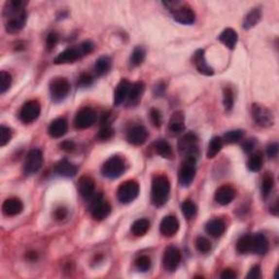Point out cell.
<instances>
[{"mask_svg":"<svg viewBox=\"0 0 279 279\" xmlns=\"http://www.w3.org/2000/svg\"><path fill=\"white\" fill-rule=\"evenodd\" d=\"M152 266V261L151 258L147 255H141L136 260V267L139 272L145 273Z\"/></svg>","mask_w":279,"mask_h":279,"instance_id":"cell-42","label":"cell"},{"mask_svg":"<svg viewBox=\"0 0 279 279\" xmlns=\"http://www.w3.org/2000/svg\"><path fill=\"white\" fill-rule=\"evenodd\" d=\"M261 277H262V271H261L259 265H255V266L252 267L246 276L247 279H260Z\"/></svg>","mask_w":279,"mask_h":279,"instance_id":"cell-51","label":"cell"},{"mask_svg":"<svg viewBox=\"0 0 279 279\" xmlns=\"http://www.w3.org/2000/svg\"><path fill=\"white\" fill-rule=\"evenodd\" d=\"M23 210V203L17 197H10L3 202L2 211L6 216H17L22 213Z\"/></svg>","mask_w":279,"mask_h":279,"instance_id":"cell-24","label":"cell"},{"mask_svg":"<svg viewBox=\"0 0 279 279\" xmlns=\"http://www.w3.org/2000/svg\"><path fill=\"white\" fill-rule=\"evenodd\" d=\"M58 40H59V36L56 32H52L47 35L46 38V48L48 52H52L53 48L57 46Z\"/></svg>","mask_w":279,"mask_h":279,"instance_id":"cell-48","label":"cell"},{"mask_svg":"<svg viewBox=\"0 0 279 279\" xmlns=\"http://www.w3.org/2000/svg\"><path fill=\"white\" fill-rule=\"evenodd\" d=\"M193 64H194L196 70L200 72L201 74L210 76L214 74V69L208 64L205 59V52L204 49H197L193 56Z\"/></svg>","mask_w":279,"mask_h":279,"instance_id":"cell-19","label":"cell"},{"mask_svg":"<svg viewBox=\"0 0 279 279\" xmlns=\"http://www.w3.org/2000/svg\"><path fill=\"white\" fill-rule=\"evenodd\" d=\"M195 246L197 251L203 254H206L211 250V242L205 237H197L195 240Z\"/></svg>","mask_w":279,"mask_h":279,"instance_id":"cell-44","label":"cell"},{"mask_svg":"<svg viewBox=\"0 0 279 279\" xmlns=\"http://www.w3.org/2000/svg\"><path fill=\"white\" fill-rule=\"evenodd\" d=\"M70 83L65 78H55L49 83V93L53 103H61L68 97L70 93Z\"/></svg>","mask_w":279,"mask_h":279,"instance_id":"cell-7","label":"cell"},{"mask_svg":"<svg viewBox=\"0 0 279 279\" xmlns=\"http://www.w3.org/2000/svg\"><path fill=\"white\" fill-rule=\"evenodd\" d=\"M205 230L208 235L213 238L222 237L226 231V223L220 218H215L208 222L205 226Z\"/></svg>","mask_w":279,"mask_h":279,"instance_id":"cell-26","label":"cell"},{"mask_svg":"<svg viewBox=\"0 0 279 279\" xmlns=\"http://www.w3.org/2000/svg\"><path fill=\"white\" fill-rule=\"evenodd\" d=\"M236 196V190L230 186L219 187L215 192V201L220 205L230 204Z\"/></svg>","mask_w":279,"mask_h":279,"instance_id":"cell-22","label":"cell"},{"mask_svg":"<svg viewBox=\"0 0 279 279\" xmlns=\"http://www.w3.org/2000/svg\"><path fill=\"white\" fill-rule=\"evenodd\" d=\"M26 258L31 261H35L37 259V253H36V252H29V253L26 254Z\"/></svg>","mask_w":279,"mask_h":279,"instance_id":"cell-57","label":"cell"},{"mask_svg":"<svg viewBox=\"0 0 279 279\" xmlns=\"http://www.w3.org/2000/svg\"><path fill=\"white\" fill-rule=\"evenodd\" d=\"M278 151H279V145L277 143H272V144H269V145L267 146V156H268V158H276L277 155H278Z\"/></svg>","mask_w":279,"mask_h":279,"instance_id":"cell-50","label":"cell"},{"mask_svg":"<svg viewBox=\"0 0 279 279\" xmlns=\"http://www.w3.org/2000/svg\"><path fill=\"white\" fill-rule=\"evenodd\" d=\"M94 48H95V45H94L92 40H84V42L80 43L79 45H76V46L65 49L64 52H60L59 55L55 58L53 64L55 65L73 64V62L81 59V58L89 55V53L94 51Z\"/></svg>","mask_w":279,"mask_h":279,"instance_id":"cell-2","label":"cell"},{"mask_svg":"<svg viewBox=\"0 0 279 279\" xmlns=\"http://www.w3.org/2000/svg\"><path fill=\"white\" fill-rule=\"evenodd\" d=\"M179 227L180 224L177 217L169 215L166 216V217H164L163 220H161V223L159 225V230L161 235L170 238L178 232Z\"/></svg>","mask_w":279,"mask_h":279,"instance_id":"cell-18","label":"cell"},{"mask_svg":"<svg viewBox=\"0 0 279 279\" xmlns=\"http://www.w3.org/2000/svg\"><path fill=\"white\" fill-rule=\"evenodd\" d=\"M223 144H224V141H223L222 138L214 137L213 139H211L209 144L208 153H206V156H208V158H214V157L217 155L220 151H222Z\"/></svg>","mask_w":279,"mask_h":279,"instance_id":"cell-36","label":"cell"},{"mask_svg":"<svg viewBox=\"0 0 279 279\" xmlns=\"http://www.w3.org/2000/svg\"><path fill=\"white\" fill-rule=\"evenodd\" d=\"M150 118L154 127L160 128L161 123H163V117H161V114L158 109H156V108H152V109L150 110Z\"/></svg>","mask_w":279,"mask_h":279,"instance_id":"cell-47","label":"cell"},{"mask_svg":"<svg viewBox=\"0 0 279 279\" xmlns=\"http://www.w3.org/2000/svg\"><path fill=\"white\" fill-rule=\"evenodd\" d=\"M78 190L85 200H91L95 195V181L89 175H82L78 181Z\"/></svg>","mask_w":279,"mask_h":279,"instance_id":"cell-16","label":"cell"},{"mask_svg":"<svg viewBox=\"0 0 279 279\" xmlns=\"http://www.w3.org/2000/svg\"><path fill=\"white\" fill-rule=\"evenodd\" d=\"M125 172V163L119 156H111L102 166V174L108 179H117Z\"/></svg>","mask_w":279,"mask_h":279,"instance_id":"cell-6","label":"cell"},{"mask_svg":"<svg viewBox=\"0 0 279 279\" xmlns=\"http://www.w3.org/2000/svg\"><path fill=\"white\" fill-rule=\"evenodd\" d=\"M67 215H68V210H67L65 208H58L55 210V218L57 220H64Z\"/></svg>","mask_w":279,"mask_h":279,"instance_id":"cell-56","label":"cell"},{"mask_svg":"<svg viewBox=\"0 0 279 279\" xmlns=\"http://www.w3.org/2000/svg\"><path fill=\"white\" fill-rule=\"evenodd\" d=\"M148 132L143 125H134L127 133V140L132 145H142L146 142Z\"/></svg>","mask_w":279,"mask_h":279,"instance_id":"cell-17","label":"cell"},{"mask_svg":"<svg viewBox=\"0 0 279 279\" xmlns=\"http://www.w3.org/2000/svg\"><path fill=\"white\" fill-rule=\"evenodd\" d=\"M256 145V140L255 139H247L242 144V148L245 153H250L254 150V147Z\"/></svg>","mask_w":279,"mask_h":279,"instance_id":"cell-52","label":"cell"},{"mask_svg":"<svg viewBox=\"0 0 279 279\" xmlns=\"http://www.w3.org/2000/svg\"><path fill=\"white\" fill-rule=\"evenodd\" d=\"M68 131V121L65 118H57L48 127V134L53 139L64 137Z\"/></svg>","mask_w":279,"mask_h":279,"instance_id":"cell-23","label":"cell"},{"mask_svg":"<svg viewBox=\"0 0 279 279\" xmlns=\"http://www.w3.org/2000/svg\"><path fill=\"white\" fill-rule=\"evenodd\" d=\"M60 147H61V150L65 152H68V153L73 152L75 148V143L72 141V140H66V141H64L60 144Z\"/></svg>","mask_w":279,"mask_h":279,"instance_id":"cell-53","label":"cell"},{"mask_svg":"<svg viewBox=\"0 0 279 279\" xmlns=\"http://www.w3.org/2000/svg\"><path fill=\"white\" fill-rule=\"evenodd\" d=\"M144 91H145V84L142 81H138V82L133 83L127 98L128 107H136L139 105V103L142 100Z\"/></svg>","mask_w":279,"mask_h":279,"instance_id":"cell-20","label":"cell"},{"mask_svg":"<svg viewBox=\"0 0 279 279\" xmlns=\"http://www.w3.org/2000/svg\"><path fill=\"white\" fill-rule=\"evenodd\" d=\"M218 39L229 49H235L238 43V34L233 29L228 28L220 33Z\"/></svg>","mask_w":279,"mask_h":279,"instance_id":"cell-29","label":"cell"},{"mask_svg":"<svg viewBox=\"0 0 279 279\" xmlns=\"http://www.w3.org/2000/svg\"><path fill=\"white\" fill-rule=\"evenodd\" d=\"M12 139V131L10 128L6 127V125H1L0 127V146L3 147L11 141Z\"/></svg>","mask_w":279,"mask_h":279,"instance_id":"cell-46","label":"cell"},{"mask_svg":"<svg viewBox=\"0 0 279 279\" xmlns=\"http://www.w3.org/2000/svg\"><path fill=\"white\" fill-rule=\"evenodd\" d=\"M262 19V10L260 8L252 9L250 12H247V15L244 17V23H242V28L244 30H250L259 23Z\"/></svg>","mask_w":279,"mask_h":279,"instance_id":"cell-30","label":"cell"},{"mask_svg":"<svg viewBox=\"0 0 279 279\" xmlns=\"http://www.w3.org/2000/svg\"><path fill=\"white\" fill-rule=\"evenodd\" d=\"M274 184H275V180L272 174H265L262 179V184H261V193L264 199H267L268 195L271 194V192L274 189Z\"/></svg>","mask_w":279,"mask_h":279,"instance_id":"cell-34","label":"cell"},{"mask_svg":"<svg viewBox=\"0 0 279 279\" xmlns=\"http://www.w3.org/2000/svg\"><path fill=\"white\" fill-rule=\"evenodd\" d=\"M268 240L263 233H255L252 235V250L251 252L258 254V255H264L268 252Z\"/></svg>","mask_w":279,"mask_h":279,"instance_id":"cell-25","label":"cell"},{"mask_svg":"<svg viewBox=\"0 0 279 279\" xmlns=\"http://www.w3.org/2000/svg\"><path fill=\"white\" fill-rule=\"evenodd\" d=\"M235 104V95L231 88L226 87L224 89V106L227 111H230Z\"/></svg>","mask_w":279,"mask_h":279,"instance_id":"cell-45","label":"cell"},{"mask_svg":"<svg viewBox=\"0 0 279 279\" xmlns=\"http://www.w3.org/2000/svg\"><path fill=\"white\" fill-rule=\"evenodd\" d=\"M244 138V130L237 129V130H231V131L225 133L223 141L227 144H233V143L241 141Z\"/></svg>","mask_w":279,"mask_h":279,"instance_id":"cell-40","label":"cell"},{"mask_svg":"<svg viewBox=\"0 0 279 279\" xmlns=\"http://www.w3.org/2000/svg\"><path fill=\"white\" fill-rule=\"evenodd\" d=\"M131 83L127 79H122L118 83L115 89V95H114V104L115 106L122 105L124 101H127L130 88H131Z\"/></svg>","mask_w":279,"mask_h":279,"instance_id":"cell-21","label":"cell"},{"mask_svg":"<svg viewBox=\"0 0 279 279\" xmlns=\"http://www.w3.org/2000/svg\"><path fill=\"white\" fill-rule=\"evenodd\" d=\"M93 76L89 73H82L79 76L78 80V87H88L93 84Z\"/></svg>","mask_w":279,"mask_h":279,"instance_id":"cell-49","label":"cell"},{"mask_svg":"<svg viewBox=\"0 0 279 279\" xmlns=\"http://www.w3.org/2000/svg\"><path fill=\"white\" fill-rule=\"evenodd\" d=\"M181 262V253L178 247L170 245L166 247L163 256V266L166 272L174 273L177 271Z\"/></svg>","mask_w":279,"mask_h":279,"instance_id":"cell-14","label":"cell"},{"mask_svg":"<svg viewBox=\"0 0 279 279\" xmlns=\"http://www.w3.org/2000/svg\"><path fill=\"white\" fill-rule=\"evenodd\" d=\"M196 158L193 157H187L184 158V161L181 165V168L179 170V183L183 188L190 187L192 182L194 181L195 174H196Z\"/></svg>","mask_w":279,"mask_h":279,"instance_id":"cell-8","label":"cell"},{"mask_svg":"<svg viewBox=\"0 0 279 279\" xmlns=\"http://www.w3.org/2000/svg\"><path fill=\"white\" fill-rule=\"evenodd\" d=\"M28 2L22 0H9L4 4L3 20L4 29L9 34H17L23 30L28 20V12L24 7Z\"/></svg>","mask_w":279,"mask_h":279,"instance_id":"cell-1","label":"cell"},{"mask_svg":"<svg viewBox=\"0 0 279 279\" xmlns=\"http://www.w3.org/2000/svg\"><path fill=\"white\" fill-rule=\"evenodd\" d=\"M252 116H253L256 124L260 125L261 128L272 127L275 121L273 112L266 106L258 104V103L252 105Z\"/></svg>","mask_w":279,"mask_h":279,"instance_id":"cell-12","label":"cell"},{"mask_svg":"<svg viewBox=\"0 0 279 279\" xmlns=\"http://www.w3.org/2000/svg\"><path fill=\"white\" fill-rule=\"evenodd\" d=\"M165 91H166V84L163 82V81H160V82H158L155 85V87H154L155 96H157V97L163 96Z\"/></svg>","mask_w":279,"mask_h":279,"instance_id":"cell-54","label":"cell"},{"mask_svg":"<svg viewBox=\"0 0 279 279\" xmlns=\"http://www.w3.org/2000/svg\"><path fill=\"white\" fill-rule=\"evenodd\" d=\"M154 148L157 154L163 157V158L170 159L173 157L172 145H170L167 141H165V140L163 139L157 140V141L154 143Z\"/></svg>","mask_w":279,"mask_h":279,"instance_id":"cell-31","label":"cell"},{"mask_svg":"<svg viewBox=\"0 0 279 279\" xmlns=\"http://www.w3.org/2000/svg\"><path fill=\"white\" fill-rule=\"evenodd\" d=\"M91 200L92 201L89 209H91L92 217L97 220V222H102V220L107 218L111 211V206L104 199L102 193H100V194H95Z\"/></svg>","mask_w":279,"mask_h":279,"instance_id":"cell-9","label":"cell"},{"mask_svg":"<svg viewBox=\"0 0 279 279\" xmlns=\"http://www.w3.org/2000/svg\"><path fill=\"white\" fill-rule=\"evenodd\" d=\"M178 148L179 153L182 156H184V158H187V157H193V158L197 159L200 156L199 138H197L194 132L186 133L179 140Z\"/></svg>","mask_w":279,"mask_h":279,"instance_id":"cell-5","label":"cell"},{"mask_svg":"<svg viewBox=\"0 0 279 279\" xmlns=\"http://www.w3.org/2000/svg\"><path fill=\"white\" fill-rule=\"evenodd\" d=\"M151 223L146 218H141L136 220L131 226V232L136 237H142L146 235V232L150 230Z\"/></svg>","mask_w":279,"mask_h":279,"instance_id":"cell-33","label":"cell"},{"mask_svg":"<svg viewBox=\"0 0 279 279\" xmlns=\"http://www.w3.org/2000/svg\"><path fill=\"white\" fill-rule=\"evenodd\" d=\"M40 115V104L37 101H29L20 109V120L25 124L34 122Z\"/></svg>","mask_w":279,"mask_h":279,"instance_id":"cell-15","label":"cell"},{"mask_svg":"<svg viewBox=\"0 0 279 279\" xmlns=\"http://www.w3.org/2000/svg\"><path fill=\"white\" fill-rule=\"evenodd\" d=\"M220 278L222 279H235V278H237V273L233 271V269L227 268V269H225L222 274H220Z\"/></svg>","mask_w":279,"mask_h":279,"instance_id":"cell-55","label":"cell"},{"mask_svg":"<svg viewBox=\"0 0 279 279\" xmlns=\"http://www.w3.org/2000/svg\"><path fill=\"white\" fill-rule=\"evenodd\" d=\"M184 114L182 111H175L169 120L168 129L172 134H180L184 131Z\"/></svg>","mask_w":279,"mask_h":279,"instance_id":"cell-28","label":"cell"},{"mask_svg":"<svg viewBox=\"0 0 279 279\" xmlns=\"http://www.w3.org/2000/svg\"><path fill=\"white\" fill-rule=\"evenodd\" d=\"M170 195V181L165 174H158L153 179L151 200L156 208L165 205Z\"/></svg>","mask_w":279,"mask_h":279,"instance_id":"cell-3","label":"cell"},{"mask_svg":"<svg viewBox=\"0 0 279 279\" xmlns=\"http://www.w3.org/2000/svg\"><path fill=\"white\" fill-rule=\"evenodd\" d=\"M247 168L252 173H259L263 167V156L261 153H254L247 159Z\"/></svg>","mask_w":279,"mask_h":279,"instance_id":"cell-35","label":"cell"},{"mask_svg":"<svg viewBox=\"0 0 279 279\" xmlns=\"http://www.w3.org/2000/svg\"><path fill=\"white\" fill-rule=\"evenodd\" d=\"M252 250V235L242 236L237 242V251L239 254H247Z\"/></svg>","mask_w":279,"mask_h":279,"instance_id":"cell-37","label":"cell"},{"mask_svg":"<svg viewBox=\"0 0 279 279\" xmlns=\"http://www.w3.org/2000/svg\"><path fill=\"white\" fill-rule=\"evenodd\" d=\"M12 76L7 71L0 72V94H4L11 87Z\"/></svg>","mask_w":279,"mask_h":279,"instance_id":"cell-41","label":"cell"},{"mask_svg":"<svg viewBox=\"0 0 279 279\" xmlns=\"http://www.w3.org/2000/svg\"><path fill=\"white\" fill-rule=\"evenodd\" d=\"M111 69V59L108 56H102L94 65V70L98 76L106 75Z\"/></svg>","mask_w":279,"mask_h":279,"instance_id":"cell-32","label":"cell"},{"mask_svg":"<svg viewBox=\"0 0 279 279\" xmlns=\"http://www.w3.org/2000/svg\"><path fill=\"white\" fill-rule=\"evenodd\" d=\"M145 57H146L145 48L142 46H137L133 49L131 59L130 60H131V64L133 67H139L143 64L144 60H145Z\"/></svg>","mask_w":279,"mask_h":279,"instance_id":"cell-38","label":"cell"},{"mask_svg":"<svg viewBox=\"0 0 279 279\" xmlns=\"http://www.w3.org/2000/svg\"><path fill=\"white\" fill-rule=\"evenodd\" d=\"M55 172L57 174L61 175L65 178H72L74 177L78 173V168L74 164H72L68 159H61L58 161L55 166Z\"/></svg>","mask_w":279,"mask_h":279,"instance_id":"cell-27","label":"cell"},{"mask_svg":"<svg viewBox=\"0 0 279 279\" xmlns=\"http://www.w3.org/2000/svg\"><path fill=\"white\" fill-rule=\"evenodd\" d=\"M115 134V130L112 129L110 123L108 124H102L100 131L97 133V139L100 141H108L110 140Z\"/></svg>","mask_w":279,"mask_h":279,"instance_id":"cell-43","label":"cell"},{"mask_svg":"<svg viewBox=\"0 0 279 279\" xmlns=\"http://www.w3.org/2000/svg\"><path fill=\"white\" fill-rule=\"evenodd\" d=\"M44 161L43 153L38 148L31 150L26 155L23 164V172L26 175H32L37 174L39 169L42 168Z\"/></svg>","mask_w":279,"mask_h":279,"instance_id":"cell-11","label":"cell"},{"mask_svg":"<svg viewBox=\"0 0 279 279\" xmlns=\"http://www.w3.org/2000/svg\"><path fill=\"white\" fill-rule=\"evenodd\" d=\"M181 211H182V214H183L184 217H186L187 220L193 219L195 217L196 211H197L196 205L190 200L184 201L183 203L181 204Z\"/></svg>","mask_w":279,"mask_h":279,"instance_id":"cell-39","label":"cell"},{"mask_svg":"<svg viewBox=\"0 0 279 279\" xmlns=\"http://www.w3.org/2000/svg\"><path fill=\"white\" fill-rule=\"evenodd\" d=\"M96 119L97 115L93 108L83 107L76 112L74 118V127L79 130L88 129L95 124Z\"/></svg>","mask_w":279,"mask_h":279,"instance_id":"cell-13","label":"cell"},{"mask_svg":"<svg viewBox=\"0 0 279 279\" xmlns=\"http://www.w3.org/2000/svg\"><path fill=\"white\" fill-rule=\"evenodd\" d=\"M140 186L136 180H128L122 184H120L117 190V197L120 203L129 204L133 202L139 196Z\"/></svg>","mask_w":279,"mask_h":279,"instance_id":"cell-10","label":"cell"},{"mask_svg":"<svg viewBox=\"0 0 279 279\" xmlns=\"http://www.w3.org/2000/svg\"><path fill=\"white\" fill-rule=\"evenodd\" d=\"M164 6L172 12L174 21L183 25H191L195 22V12L187 3L180 1H164Z\"/></svg>","mask_w":279,"mask_h":279,"instance_id":"cell-4","label":"cell"}]
</instances>
